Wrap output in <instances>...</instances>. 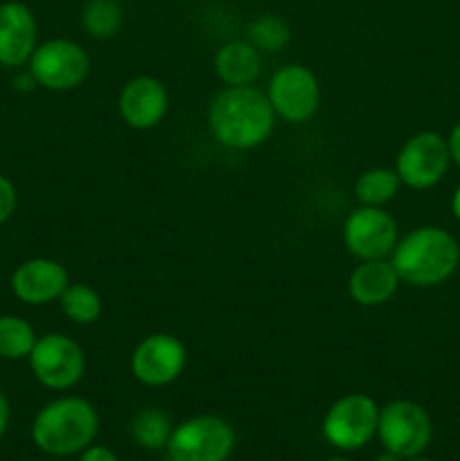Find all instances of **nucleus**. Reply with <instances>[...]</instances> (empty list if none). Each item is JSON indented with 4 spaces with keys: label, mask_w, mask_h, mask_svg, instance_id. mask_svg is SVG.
<instances>
[{
    "label": "nucleus",
    "mask_w": 460,
    "mask_h": 461,
    "mask_svg": "<svg viewBox=\"0 0 460 461\" xmlns=\"http://www.w3.org/2000/svg\"><path fill=\"white\" fill-rule=\"evenodd\" d=\"M45 461H66V459H61V457H50V459H45Z\"/></svg>",
    "instance_id": "nucleus-32"
},
{
    "label": "nucleus",
    "mask_w": 460,
    "mask_h": 461,
    "mask_svg": "<svg viewBox=\"0 0 460 461\" xmlns=\"http://www.w3.org/2000/svg\"><path fill=\"white\" fill-rule=\"evenodd\" d=\"M401 187V180L395 169L388 167H373L365 169L354 183V196L361 205L383 207L397 196Z\"/></svg>",
    "instance_id": "nucleus-18"
},
{
    "label": "nucleus",
    "mask_w": 460,
    "mask_h": 461,
    "mask_svg": "<svg viewBox=\"0 0 460 461\" xmlns=\"http://www.w3.org/2000/svg\"><path fill=\"white\" fill-rule=\"evenodd\" d=\"M68 284H70L68 270L48 257L23 261L12 275L14 295L27 306H45L50 302H57Z\"/></svg>",
    "instance_id": "nucleus-14"
},
{
    "label": "nucleus",
    "mask_w": 460,
    "mask_h": 461,
    "mask_svg": "<svg viewBox=\"0 0 460 461\" xmlns=\"http://www.w3.org/2000/svg\"><path fill=\"white\" fill-rule=\"evenodd\" d=\"M39 45L34 12L21 0L0 3V66L21 68Z\"/></svg>",
    "instance_id": "nucleus-13"
},
{
    "label": "nucleus",
    "mask_w": 460,
    "mask_h": 461,
    "mask_svg": "<svg viewBox=\"0 0 460 461\" xmlns=\"http://www.w3.org/2000/svg\"><path fill=\"white\" fill-rule=\"evenodd\" d=\"M171 430H174L171 419L158 408H147L135 412L129 426L131 439L144 450L167 448V441H170Z\"/></svg>",
    "instance_id": "nucleus-19"
},
{
    "label": "nucleus",
    "mask_w": 460,
    "mask_h": 461,
    "mask_svg": "<svg viewBox=\"0 0 460 461\" xmlns=\"http://www.w3.org/2000/svg\"><path fill=\"white\" fill-rule=\"evenodd\" d=\"M449 147L440 133L422 131L401 144L395 160V171L401 185L410 189H431L440 183L449 169Z\"/></svg>",
    "instance_id": "nucleus-10"
},
{
    "label": "nucleus",
    "mask_w": 460,
    "mask_h": 461,
    "mask_svg": "<svg viewBox=\"0 0 460 461\" xmlns=\"http://www.w3.org/2000/svg\"><path fill=\"white\" fill-rule=\"evenodd\" d=\"M377 437L383 450L410 459L428 448L433 437V423L427 410L413 401H391L379 408Z\"/></svg>",
    "instance_id": "nucleus-7"
},
{
    "label": "nucleus",
    "mask_w": 460,
    "mask_h": 461,
    "mask_svg": "<svg viewBox=\"0 0 460 461\" xmlns=\"http://www.w3.org/2000/svg\"><path fill=\"white\" fill-rule=\"evenodd\" d=\"M374 461H406V459H401L400 455H392V453H388V450H383V453L379 455Z\"/></svg>",
    "instance_id": "nucleus-29"
},
{
    "label": "nucleus",
    "mask_w": 460,
    "mask_h": 461,
    "mask_svg": "<svg viewBox=\"0 0 460 461\" xmlns=\"http://www.w3.org/2000/svg\"><path fill=\"white\" fill-rule=\"evenodd\" d=\"M79 461H120V459H117V455L113 453L111 448H106V446L90 444L88 448L79 453Z\"/></svg>",
    "instance_id": "nucleus-25"
},
{
    "label": "nucleus",
    "mask_w": 460,
    "mask_h": 461,
    "mask_svg": "<svg viewBox=\"0 0 460 461\" xmlns=\"http://www.w3.org/2000/svg\"><path fill=\"white\" fill-rule=\"evenodd\" d=\"M271 108L278 117L291 124L309 122L320 106L318 77L300 63H287L278 68L269 81Z\"/></svg>",
    "instance_id": "nucleus-9"
},
{
    "label": "nucleus",
    "mask_w": 460,
    "mask_h": 461,
    "mask_svg": "<svg viewBox=\"0 0 460 461\" xmlns=\"http://www.w3.org/2000/svg\"><path fill=\"white\" fill-rule=\"evenodd\" d=\"M275 113L269 97L253 86H228L207 108L212 138L233 151H248L271 138Z\"/></svg>",
    "instance_id": "nucleus-1"
},
{
    "label": "nucleus",
    "mask_w": 460,
    "mask_h": 461,
    "mask_svg": "<svg viewBox=\"0 0 460 461\" xmlns=\"http://www.w3.org/2000/svg\"><path fill=\"white\" fill-rule=\"evenodd\" d=\"M397 241V221L383 207H356L343 223V243L359 261L388 259Z\"/></svg>",
    "instance_id": "nucleus-11"
},
{
    "label": "nucleus",
    "mask_w": 460,
    "mask_h": 461,
    "mask_svg": "<svg viewBox=\"0 0 460 461\" xmlns=\"http://www.w3.org/2000/svg\"><path fill=\"white\" fill-rule=\"evenodd\" d=\"M327 461H352V459H347V457H332V459H327Z\"/></svg>",
    "instance_id": "nucleus-31"
},
{
    "label": "nucleus",
    "mask_w": 460,
    "mask_h": 461,
    "mask_svg": "<svg viewBox=\"0 0 460 461\" xmlns=\"http://www.w3.org/2000/svg\"><path fill=\"white\" fill-rule=\"evenodd\" d=\"M27 363L36 381L52 392L72 390L86 372L84 349L63 333H45L36 338Z\"/></svg>",
    "instance_id": "nucleus-8"
},
{
    "label": "nucleus",
    "mask_w": 460,
    "mask_h": 461,
    "mask_svg": "<svg viewBox=\"0 0 460 461\" xmlns=\"http://www.w3.org/2000/svg\"><path fill=\"white\" fill-rule=\"evenodd\" d=\"M122 21V7L117 0H88L81 9V27L86 34L93 39H111L120 32Z\"/></svg>",
    "instance_id": "nucleus-22"
},
{
    "label": "nucleus",
    "mask_w": 460,
    "mask_h": 461,
    "mask_svg": "<svg viewBox=\"0 0 460 461\" xmlns=\"http://www.w3.org/2000/svg\"><path fill=\"white\" fill-rule=\"evenodd\" d=\"M400 288V275L388 259L361 261L347 279V293L359 306H382Z\"/></svg>",
    "instance_id": "nucleus-16"
},
{
    "label": "nucleus",
    "mask_w": 460,
    "mask_h": 461,
    "mask_svg": "<svg viewBox=\"0 0 460 461\" xmlns=\"http://www.w3.org/2000/svg\"><path fill=\"white\" fill-rule=\"evenodd\" d=\"M36 86L54 93L79 88L90 72V59L79 43L70 39H50L36 45L27 61Z\"/></svg>",
    "instance_id": "nucleus-6"
},
{
    "label": "nucleus",
    "mask_w": 460,
    "mask_h": 461,
    "mask_svg": "<svg viewBox=\"0 0 460 461\" xmlns=\"http://www.w3.org/2000/svg\"><path fill=\"white\" fill-rule=\"evenodd\" d=\"M215 72L225 86H253L262 75V52L248 41H228L216 50Z\"/></svg>",
    "instance_id": "nucleus-17"
},
{
    "label": "nucleus",
    "mask_w": 460,
    "mask_h": 461,
    "mask_svg": "<svg viewBox=\"0 0 460 461\" xmlns=\"http://www.w3.org/2000/svg\"><path fill=\"white\" fill-rule=\"evenodd\" d=\"M9 419H12V408H9V399L3 390H0V439L7 435Z\"/></svg>",
    "instance_id": "nucleus-26"
},
{
    "label": "nucleus",
    "mask_w": 460,
    "mask_h": 461,
    "mask_svg": "<svg viewBox=\"0 0 460 461\" xmlns=\"http://www.w3.org/2000/svg\"><path fill=\"white\" fill-rule=\"evenodd\" d=\"M377 423L379 405L373 396L352 392L329 405L320 430L329 446L343 453H352L368 446L377 437Z\"/></svg>",
    "instance_id": "nucleus-5"
},
{
    "label": "nucleus",
    "mask_w": 460,
    "mask_h": 461,
    "mask_svg": "<svg viewBox=\"0 0 460 461\" xmlns=\"http://www.w3.org/2000/svg\"><path fill=\"white\" fill-rule=\"evenodd\" d=\"M406 461H433V459H427V457H422V455H418V457H410V459H406Z\"/></svg>",
    "instance_id": "nucleus-30"
},
{
    "label": "nucleus",
    "mask_w": 460,
    "mask_h": 461,
    "mask_svg": "<svg viewBox=\"0 0 460 461\" xmlns=\"http://www.w3.org/2000/svg\"><path fill=\"white\" fill-rule=\"evenodd\" d=\"M36 333L27 320L18 315H0V358L23 360L36 345Z\"/></svg>",
    "instance_id": "nucleus-21"
},
{
    "label": "nucleus",
    "mask_w": 460,
    "mask_h": 461,
    "mask_svg": "<svg viewBox=\"0 0 460 461\" xmlns=\"http://www.w3.org/2000/svg\"><path fill=\"white\" fill-rule=\"evenodd\" d=\"M188 349L171 333H152L135 345L131 354V374L147 387L171 385L183 374Z\"/></svg>",
    "instance_id": "nucleus-12"
},
{
    "label": "nucleus",
    "mask_w": 460,
    "mask_h": 461,
    "mask_svg": "<svg viewBox=\"0 0 460 461\" xmlns=\"http://www.w3.org/2000/svg\"><path fill=\"white\" fill-rule=\"evenodd\" d=\"M170 108L167 88L153 77H133L126 81L117 99V111L126 126L135 131H149L162 122Z\"/></svg>",
    "instance_id": "nucleus-15"
},
{
    "label": "nucleus",
    "mask_w": 460,
    "mask_h": 461,
    "mask_svg": "<svg viewBox=\"0 0 460 461\" xmlns=\"http://www.w3.org/2000/svg\"><path fill=\"white\" fill-rule=\"evenodd\" d=\"M289 39H291V32L289 25L280 16L273 14H262L255 21L248 25V43L255 45L260 52L275 54L280 50L287 48Z\"/></svg>",
    "instance_id": "nucleus-23"
},
{
    "label": "nucleus",
    "mask_w": 460,
    "mask_h": 461,
    "mask_svg": "<svg viewBox=\"0 0 460 461\" xmlns=\"http://www.w3.org/2000/svg\"><path fill=\"white\" fill-rule=\"evenodd\" d=\"M391 264L400 282L418 288L440 286L458 270L460 246L446 230L424 225L397 241Z\"/></svg>",
    "instance_id": "nucleus-3"
},
{
    "label": "nucleus",
    "mask_w": 460,
    "mask_h": 461,
    "mask_svg": "<svg viewBox=\"0 0 460 461\" xmlns=\"http://www.w3.org/2000/svg\"><path fill=\"white\" fill-rule=\"evenodd\" d=\"M30 432L41 453L66 459L93 444L99 432V414L81 396H61L36 412Z\"/></svg>",
    "instance_id": "nucleus-2"
},
{
    "label": "nucleus",
    "mask_w": 460,
    "mask_h": 461,
    "mask_svg": "<svg viewBox=\"0 0 460 461\" xmlns=\"http://www.w3.org/2000/svg\"><path fill=\"white\" fill-rule=\"evenodd\" d=\"M451 210H454V216H455V221H458V223H460V187L455 189V194H454V201H451Z\"/></svg>",
    "instance_id": "nucleus-28"
},
{
    "label": "nucleus",
    "mask_w": 460,
    "mask_h": 461,
    "mask_svg": "<svg viewBox=\"0 0 460 461\" xmlns=\"http://www.w3.org/2000/svg\"><path fill=\"white\" fill-rule=\"evenodd\" d=\"M165 450L170 461H228L235 450V430L225 419L198 414L171 430Z\"/></svg>",
    "instance_id": "nucleus-4"
},
{
    "label": "nucleus",
    "mask_w": 460,
    "mask_h": 461,
    "mask_svg": "<svg viewBox=\"0 0 460 461\" xmlns=\"http://www.w3.org/2000/svg\"><path fill=\"white\" fill-rule=\"evenodd\" d=\"M18 205V194L16 185L7 178V176L0 174V225L7 223L14 216Z\"/></svg>",
    "instance_id": "nucleus-24"
},
{
    "label": "nucleus",
    "mask_w": 460,
    "mask_h": 461,
    "mask_svg": "<svg viewBox=\"0 0 460 461\" xmlns=\"http://www.w3.org/2000/svg\"><path fill=\"white\" fill-rule=\"evenodd\" d=\"M59 306H61L63 315L75 324L97 322L104 311L99 293L86 284H68L63 295L59 297Z\"/></svg>",
    "instance_id": "nucleus-20"
},
{
    "label": "nucleus",
    "mask_w": 460,
    "mask_h": 461,
    "mask_svg": "<svg viewBox=\"0 0 460 461\" xmlns=\"http://www.w3.org/2000/svg\"><path fill=\"white\" fill-rule=\"evenodd\" d=\"M446 147H449L451 160L460 167V124H455L454 129H451L449 140H446Z\"/></svg>",
    "instance_id": "nucleus-27"
}]
</instances>
